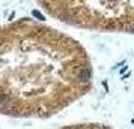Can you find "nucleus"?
I'll list each match as a JSON object with an SVG mask.
<instances>
[{"mask_svg":"<svg viewBox=\"0 0 134 129\" xmlns=\"http://www.w3.org/2000/svg\"><path fill=\"white\" fill-rule=\"evenodd\" d=\"M51 15L72 26L125 30L134 27V2H42Z\"/></svg>","mask_w":134,"mask_h":129,"instance_id":"2","label":"nucleus"},{"mask_svg":"<svg viewBox=\"0 0 134 129\" xmlns=\"http://www.w3.org/2000/svg\"><path fill=\"white\" fill-rule=\"evenodd\" d=\"M63 129H107L98 125H77V126H69V128H63Z\"/></svg>","mask_w":134,"mask_h":129,"instance_id":"3","label":"nucleus"},{"mask_svg":"<svg viewBox=\"0 0 134 129\" xmlns=\"http://www.w3.org/2000/svg\"><path fill=\"white\" fill-rule=\"evenodd\" d=\"M92 69L77 41L32 20L0 26V111L48 117L87 92Z\"/></svg>","mask_w":134,"mask_h":129,"instance_id":"1","label":"nucleus"}]
</instances>
